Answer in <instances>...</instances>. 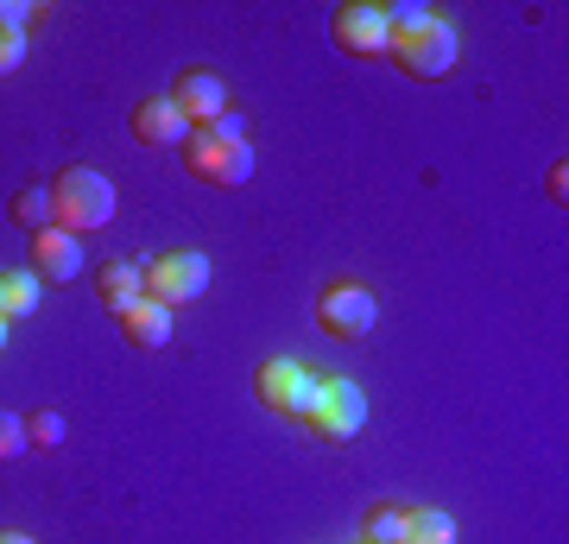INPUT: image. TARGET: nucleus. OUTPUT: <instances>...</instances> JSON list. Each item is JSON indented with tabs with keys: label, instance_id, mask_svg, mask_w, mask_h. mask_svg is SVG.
<instances>
[{
	"label": "nucleus",
	"instance_id": "1",
	"mask_svg": "<svg viewBox=\"0 0 569 544\" xmlns=\"http://www.w3.org/2000/svg\"><path fill=\"white\" fill-rule=\"evenodd\" d=\"M51 209H58L63 235H96V228L114 222V184L89 165H70L51 178Z\"/></svg>",
	"mask_w": 569,
	"mask_h": 544
},
{
	"label": "nucleus",
	"instance_id": "2",
	"mask_svg": "<svg viewBox=\"0 0 569 544\" xmlns=\"http://www.w3.org/2000/svg\"><path fill=\"white\" fill-rule=\"evenodd\" d=\"M253 399L266 412H284V418H310V405L323 399V374H310L291 355H272V362L253 367Z\"/></svg>",
	"mask_w": 569,
	"mask_h": 544
},
{
	"label": "nucleus",
	"instance_id": "3",
	"mask_svg": "<svg viewBox=\"0 0 569 544\" xmlns=\"http://www.w3.org/2000/svg\"><path fill=\"white\" fill-rule=\"evenodd\" d=\"M387 58L399 63L406 77L430 82V77H449V70H456L462 39H456V26H449V20H430V26H418V32H406V39H392Z\"/></svg>",
	"mask_w": 569,
	"mask_h": 544
},
{
	"label": "nucleus",
	"instance_id": "4",
	"mask_svg": "<svg viewBox=\"0 0 569 544\" xmlns=\"http://www.w3.org/2000/svg\"><path fill=\"white\" fill-rule=\"evenodd\" d=\"M178 152H183V165H190V178L216 184V190H234V184L253 178V146H228V140H216L209 127H190V140H183Z\"/></svg>",
	"mask_w": 569,
	"mask_h": 544
},
{
	"label": "nucleus",
	"instance_id": "5",
	"mask_svg": "<svg viewBox=\"0 0 569 544\" xmlns=\"http://www.w3.org/2000/svg\"><path fill=\"white\" fill-rule=\"evenodd\" d=\"M140 279H146V298L152 304L178 310V304H190V298L209 291V260L203 254H159V260L140 266Z\"/></svg>",
	"mask_w": 569,
	"mask_h": 544
},
{
	"label": "nucleus",
	"instance_id": "6",
	"mask_svg": "<svg viewBox=\"0 0 569 544\" xmlns=\"http://www.w3.org/2000/svg\"><path fill=\"white\" fill-rule=\"evenodd\" d=\"M361 424H367V393L355 380H329L323 374V399L310 405L305 431L323 437V444H348V437H361Z\"/></svg>",
	"mask_w": 569,
	"mask_h": 544
},
{
	"label": "nucleus",
	"instance_id": "7",
	"mask_svg": "<svg viewBox=\"0 0 569 544\" xmlns=\"http://www.w3.org/2000/svg\"><path fill=\"white\" fill-rule=\"evenodd\" d=\"M373 317H380V304H373V291H367L361 279H336V285L317 291V323H323L329 336H342V343L367 336Z\"/></svg>",
	"mask_w": 569,
	"mask_h": 544
},
{
	"label": "nucleus",
	"instance_id": "8",
	"mask_svg": "<svg viewBox=\"0 0 569 544\" xmlns=\"http://www.w3.org/2000/svg\"><path fill=\"white\" fill-rule=\"evenodd\" d=\"M329 39L348 58H387V13L373 0H342L336 20H329Z\"/></svg>",
	"mask_w": 569,
	"mask_h": 544
},
{
	"label": "nucleus",
	"instance_id": "9",
	"mask_svg": "<svg viewBox=\"0 0 569 544\" xmlns=\"http://www.w3.org/2000/svg\"><path fill=\"white\" fill-rule=\"evenodd\" d=\"M26 260H32L39 285H70L82 273V241L63 228H39V235H26Z\"/></svg>",
	"mask_w": 569,
	"mask_h": 544
},
{
	"label": "nucleus",
	"instance_id": "10",
	"mask_svg": "<svg viewBox=\"0 0 569 544\" xmlns=\"http://www.w3.org/2000/svg\"><path fill=\"white\" fill-rule=\"evenodd\" d=\"M171 101H178V115L190 127H209L216 115H228V82L216 77V70H183V77L171 82Z\"/></svg>",
	"mask_w": 569,
	"mask_h": 544
},
{
	"label": "nucleus",
	"instance_id": "11",
	"mask_svg": "<svg viewBox=\"0 0 569 544\" xmlns=\"http://www.w3.org/2000/svg\"><path fill=\"white\" fill-rule=\"evenodd\" d=\"M133 140L140 146H183L190 140V121L178 115L171 96H146L140 108H133Z\"/></svg>",
	"mask_w": 569,
	"mask_h": 544
},
{
	"label": "nucleus",
	"instance_id": "12",
	"mask_svg": "<svg viewBox=\"0 0 569 544\" xmlns=\"http://www.w3.org/2000/svg\"><path fill=\"white\" fill-rule=\"evenodd\" d=\"M96 298H102V310H114V317H127L133 304H146L140 260H108L102 273H96Z\"/></svg>",
	"mask_w": 569,
	"mask_h": 544
},
{
	"label": "nucleus",
	"instance_id": "13",
	"mask_svg": "<svg viewBox=\"0 0 569 544\" xmlns=\"http://www.w3.org/2000/svg\"><path fill=\"white\" fill-rule=\"evenodd\" d=\"M121 329H127V343H133V348H146V355H152V348L171 343V310L146 298V304H133V310L121 317Z\"/></svg>",
	"mask_w": 569,
	"mask_h": 544
},
{
	"label": "nucleus",
	"instance_id": "14",
	"mask_svg": "<svg viewBox=\"0 0 569 544\" xmlns=\"http://www.w3.org/2000/svg\"><path fill=\"white\" fill-rule=\"evenodd\" d=\"M26 235H39V228H58V209H51V184H26L13 190V209H7Z\"/></svg>",
	"mask_w": 569,
	"mask_h": 544
},
{
	"label": "nucleus",
	"instance_id": "15",
	"mask_svg": "<svg viewBox=\"0 0 569 544\" xmlns=\"http://www.w3.org/2000/svg\"><path fill=\"white\" fill-rule=\"evenodd\" d=\"M39 310V279H32V266L26 273H0V317L7 323H20Z\"/></svg>",
	"mask_w": 569,
	"mask_h": 544
},
{
	"label": "nucleus",
	"instance_id": "16",
	"mask_svg": "<svg viewBox=\"0 0 569 544\" xmlns=\"http://www.w3.org/2000/svg\"><path fill=\"white\" fill-rule=\"evenodd\" d=\"M361 544H406V506H367L361 520Z\"/></svg>",
	"mask_w": 569,
	"mask_h": 544
},
{
	"label": "nucleus",
	"instance_id": "17",
	"mask_svg": "<svg viewBox=\"0 0 569 544\" xmlns=\"http://www.w3.org/2000/svg\"><path fill=\"white\" fill-rule=\"evenodd\" d=\"M406 544H456V520L437 506H418V513H406Z\"/></svg>",
	"mask_w": 569,
	"mask_h": 544
},
{
	"label": "nucleus",
	"instance_id": "18",
	"mask_svg": "<svg viewBox=\"0 0 569 544\" xmlns=\"http://www.w3.org/2000/svg\"><path fill=\"white\" fill-rule=\"evenodd\" d=\"M387 13V44L392 39H406V32H418V26H430L437 13H430L425 0H392V7H380Z\"/></svg>",
	"mask_w": 569,
	"mask_h": 544
},
{
	"label": "nucleus",
	"instance_id": "19",
	"mask_svg": "<svg viewBox=\"0 0 569 544\" xmlns=\"http://www.w3.org/2000/svg\"><path fill=\"white\" fill-rule=\"evenodd\" d=\"M26 444L32 449H58L63 444V418L58 412H32V418H26Z\"/></svg>",
	"mask_w": 569,
	"mask_h": 544
},
{
	"label": "nucleus",
	"instance_id": "20",
	"mask_svg": "<svg viewBox=\"0 0 569 544\" xmlns=\"http://www.w3.org/2000/svg\"><path fill=\"white\" fill-rule=\"evenodd\" d=\"M26 418L20 412H7V405H0V463H13V456H26Z\"/></svg>",
	"mask_w": 569,
	"mask_h": 544
},
{
	"label": "nucleus",
	"instance_id": "21",
	"mask_svg": "<svg viewBox=\"0 0 569 544\" xmlns=\"http://www.w3.org/2000/svg\"><path fill=\"white\" fill-rule=\"evenodd\" d=\"M209 133H216V140H228V146H247V121L234 115V108H228V115H216V121H209Z\"/></svg>",
	"mask_w": 569,
	"mask_h": 544
},
{
	"label": "nucleus",
	"instance_id": "22",
	"mask_svg": "<svg viewBox=\"0 0 569 544\" xmlns=\"http://www.w3.org/2000/svg\"><path fill=\"white\" fill-rule=\"evenodd\" d=\"M26 26H32V7L26 0H0V32H20L26 39Z\"/></svg>",
	"mask_w": 569,
	"mask_h": 544
},
{
	"label": "nucleus",
	"instance_id": "23",
	"mask_svg": "<svg viewBox=\"0 0 569 544\" xmlns=\"http://www.w3.org/2000/svg\"><path fill=\"white\" fill-rule=\"evenodd\" d=\"M20 63H26V39L20 32H0V77H13Z\"/></svg>",
	"mask_w": 569,
	"mask_h": 544
},
{
	"label": "nucleus",
	"instance_id": "24",
	"mask_svg": "<svg viewBox=\"0 0 569 544\" xmlns=\"http://www.w3.org/2000/svg\"><path fill=\"white\" fill-rule=\"evenodd\" d=\"M545 184H550V197L563 202V197H569V190H563V184H569V165H550V178H545Z\"/></svg>",
	"mask_w": 569,
	"mask_h": 544
},
{
	"label": "nucleus",
	"instance_id": "25",
	"mask_svg": "<svg viewBox=\"0 0 569 544\" xmlns=\"http://www.w3.org/2000/svg\"><path fill=\"white\" fill-rule=\"evenodd\" d=\"M0 544H32V538H26V532H0Z\"/></svg>",
	"mask_w": 569,
	"mask_h": 544
},
{
	"label": "nucleus",
	"instance_id": "26",
	"mask_svg": "<svg viewBox=\"0 0 569 544\" xmlns=\"http://www.w3.org/2000/svg\"><path fill=\"white\" fill-rule=\"evenodd\" d=\"M0 348H7V317H0Z\"/></svg>",
	"mask_w": 569,
	"mask_h": 544
}]
</instances>
